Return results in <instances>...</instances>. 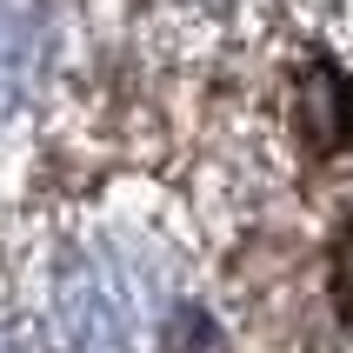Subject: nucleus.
<instances>
[{
	"label": "nucleus",
	"instance_id": "f257e3e1",
	"mask_svg": "<svg viewBox=\"0 0 353 353\" xmlns=\"http://www.w3.org/2000/svg\"><path fill=\"white\" fill-rule=\"evenodd\" d=\"M174 267L140 234H87L54 274V353H154Z\"/></svg>",
	"mask_w": 353,
	"mask_h": 353
},
{
	"label": "nucleus",
	"instance_id": "f03ea898",
	"mask_svg": "<svg viewBox=\"0 0 353 353\" xmlns=\"http://www.w3.org/2000/svg\"><path fill=\"white\" fill-rule=\"evenodd\" d=\"M54 60H60L54 0H0V127L40 100Z\"/></svg>",
	"mask_w": 353,
	"mask_h": 353
},
{
	"label": "nucleus",
	"instance_id": "7ed1b4c3",
	"mask_svg": "<svg viewBox=\"0 0 353 353\" xmlns=\"http://www.w3.org/2000/svg\"><path fill=\"white\" fill-rule=\"evenodd\" d=\"M0 353H20V347H14V334H7V327H0Z\"/></svg>",
	"mask_w": 353,
	"mask_h": 353
}]
</instances>
